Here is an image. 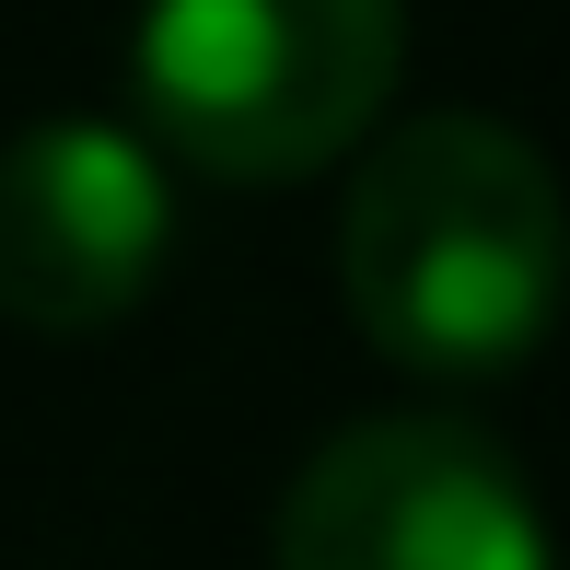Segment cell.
Masks as SVG:
<instances>
[{
  "label": "cell",
  "instance_id": "obj_4",
  "mask_svg": "<svg viewBox=\"0 0 570 570\" xmlns=\"http://www.w3.org/2000/svg\"><path fill=\"white\" fill-rule=\"evenodd\" d=\"M175 245L164 151L106 117H47L0 151V315L36 338H94L151 292Z\"/></svg>",
  "mask_w": 570,
  "mask_h": 570
},
{
  "label": "cell",
  "instance_id": "obj_2",
  "mask_svg": "<svg viewBox=\"0 0 570 570\" xmlns=\"http://www.w3.org/2000/svg\"><path fill=\"white\" fill-rule=\"evenodd\" d=\"M407 59L396 0H151L140 12V117L175 164L268 187L338 164L384 117Z\"/></svg>",
  "mask_w": 570,
  "mask_h": 570
},
{
  "label": "cell",
  "instance_id": "obj_3",
  "mask_svg": "<svg viewBox=\"0 0 570 570\" xmlns=\"http://www.w3.org/2000/svg\"><path fill=\"white\" fill-rule=\"evenodd\" d=\"M268 570H559L535 489L465 420H350L303 454Z\"/></svg>",
  "mask_w": 570,
  "mask_h": 570
},
{
  "label": "cell",
  "instance_id": "obj_1",
  "mask_svg": "<svg viewBox=\"0 0 570 570\" xmlns=\"http://www.w3.org/2000/svg\"><path fill=\"white\" fill-rule=\"evenodd\" d=\"M338 292L396 373H512L570 292V198L548 151L501 117H420L373 140L338 210Z\"/></svg>",
  "mask_w": 570,
  "mask_h": 570
}]
</instances>
